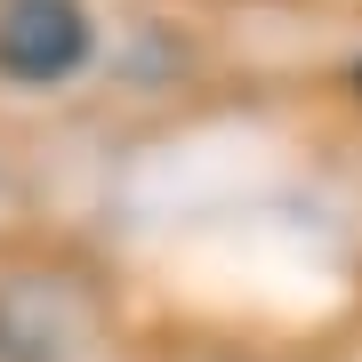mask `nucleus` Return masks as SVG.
I'll list each match as a JSON object with an SVG mask.
<instances>
[{"mask_svg":"<svg viewBox=\"0 0 362 362\" xmlns=\"http://www.w3.org/2000/svg\"><path fill=\"white\" fill-rule=\"evenodd\" d=\"M89 65V8L81 0H0V73L8 81H73Z\"/></svg>","mask_w":362,"mask_h":362,"instance_id":"f257e3e1","label":"nucleus"}]
</instances>
